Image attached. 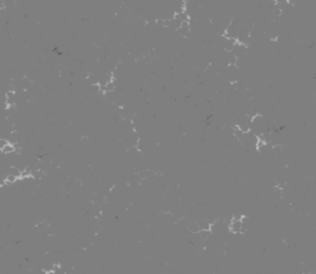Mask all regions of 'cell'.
Segmentation results:
<instances>
[{
  "mask_svg": "<svg viewBox=\"0 0 316 274\" xmlns=\"http://www.w3.org/2000/svg\"><path fill=\"white\" fill-rule=\"evenodd\" d=\"M244 216L243 215H238V216H233L232 220L229 221L228 224V229L231 233L233 234H239L242 231V228H243V220Z\"/></svg>",
  "mask_w": 316,
  "mask_h": 274,
  "instance_id": "6da1fadb",
  "label": "cell"
}]
</instances>
